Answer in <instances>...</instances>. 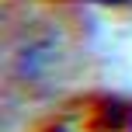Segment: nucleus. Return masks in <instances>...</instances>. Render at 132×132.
<instances>
[{
	"instance_id": "1",
	"label": "nucleus",
	"mask_w": 132,
	"mask_h": 132,
	"mask_svg": "<svg viewBox=\"0 0 132 132\" xmlns=\"http://www.w3.org/2000/svg\"><path fill=\"white\" fill-rule=\"evenodd\" d=\"M80 4H101V7H125L132 0H80Z\"/></svg>"
}]
</instances>
